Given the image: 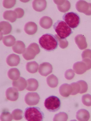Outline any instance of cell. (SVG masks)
<instances>
[{
  "mask_svg": "<svg viewBox=\"0 0 91 121\" xmlns=\"http://www.w3.org/2000/svg\"><path fill=\"white\" fill-rule=\"evenodd\" d=\"M3 17L5 19L9 21V22L13 23L16 20L17 16L15 11H7L4 12L3 15Z\"/></svg>",
  "mask_w": 91,
  "mask_h": 121,
  "instance_id": "cell-24",
  "label": "cell"
},
{
  "mask_svg": "<svg viewBox=\"0 0 91 121\" xmlns=\"http://www.w3.org/2000/svg\"><path fill=\"white\" fill-rule=\"evenodd\" d=\"M68 119V115L64 112H60L56 114L53 118V121H67Z\"/></svg>",
  "mask_w": 91,
  "mask_h": 121,
  "instance_id": "cell-30",
  "label": "cell"
},
{
  "mask_svg": "<svg viewBox=\"0 0 91 121\" xmlns=\"http://www.w3.org/2000/svg\"><path fill=\"white\" fill-rule=\"evenodd\" d=\"M16 1L4 0L3 1V5L4 8L6 9H10L14 7L16 4Z\"/></svg>",
  "mask_w": 91,
  "mask_h": 121,
  "instance_id": "cell-36",
  "label": "cell"
},
{
  "mask_svg": "<svg viewBox=\"0 0 91 121\" xmlns=\"http://www.w3.org/2000/svg\"><path fill=\"white\" fill-rule=\"evenodd\" d=\"M74 71L78 74H82L87 70L86 65L83 61L77 62L73 66Z\"/></svg>",
  "mask_w": 91,
  "mask_h": 121,
  "instance_id": "cell-11",
  "label": "cell"
},
{
  "mask_svg": "<svg viewBox=\"0 0 91 121\" xmlns=\"http://www.w3.org/2000/svg\"><path fill=\"white\" fill-rule=\"evenodd\" d=\"M89 10H88V12L86 13V15L87 16H90L91 15V3H89Z\"/></svg>",
  "mask_w": 91,
  "mask_h": 121,
  "instance_id": "cell-41",
  "label": "cell"
},
{
  "mask_svg": "<svg viewBox=\"0 0 91 121\" xmlns=\"http://www.w3.org/2000/svg\"><path fill=\"white\" fill-rule=\"evenodd\" d=\"M39 65L36 61L29 62L26 65V69L27 71L30 73H36L38 70Z\"/></svg>",
  "mask_w": 91,
  "mask_h": 121,
  "instance_id": "cell-26",
  "label": "cell"
},
{
  "mask_svg": "<svg viewBox=\"0 0 91 121\" xmlns=\"http://www.w3.org/2000/svg\"><path fill=\"white\" fill-rule=\"evenodd\" d=\"M24 117L28 121H41L43 119L44 114L39 108L30 107L26 109Z\"/></svg>",
  "mask_w": 91,
  "mask_h": 121,
  "instance_id": "cell-3",
  "label": "cell"
},
{
  "mask_svg": "<svg viewBox=\"0 0 91 121\" xmlns=\"http://www.w3.org/2000/svg\"><path fill=\"white\" fill-rule=\"evenodd\" d=\"M81 55L82 59L88 58L91 60V50L90 49H86L84 50L82 53Z\"/></svg>",
  "mask_w": 91,
  "mask_h": 121,
  "instance_id": "cell-38",
  "label": "cell"
},
{
  "mask_svg": "<svg viewBox=\"0 0 91 121\" xmlns=\"http://www.w3.org/2000/svg\"><path fill=\"white\" fill-rule=\"evenodd\" d=\"M73 88L71 85L67 83L62 84L59 88V92L61 96L64 97H68L72 93Z\"/></svg>",
  "mask_w": 91,
  "mask_h": 121,
  "instance_id": "cell-15",
  "label": "cell"
},
{
  "mask_svg": "<svg viewBox=\"0 0 91 121\" xmlns=\"http://www.w3.org/2000/svg\"><path fill=\"white\" fill-rule=\"evenodd\" d=\"M12 85L13 87L18 91H21L26 88L27 86V82L25 79L21 77L17 80L13 81Z\"/></svg>",
  "mask_w": 91,
  "mask_h": 121,
  "instance_id": "cell-10",
  "label": "cell"
},
{
  "mask_svg": "<svg viewBox=\"0 0 91 121\" xmlns=\"http://www.w3.org/2000/svg\"><path fill=\"white\" fill-rule=\"evenodd\" d=\"M40 52L39 45L36 43L30 44L26 48L22 55L23 57L26 60H31L35 58L36 55Z\"/></svg>",
  "mask_w": 91,
  "mask_h": 121,
  "instance_id": "cell-6",
  "label": "cell"
},
{
  "mask_svg": "<svg viewBox=\"0 0 91 121\" xmlns=\"http://www.w3.org/2000/svg\"><path fill=\"white\" fill-rule=\"evenodd\" d=\"M40 96L36 93H28L25 95V101L29 106H35L39 103Z\"/></svg>",
  "mask_w": 91,
  "mask_h": 121,
  "instance_id": "cell-7",
  "label": "cell"
},
{
  "mask_svg": "<svg viewBox=\"0 0 91 121\" xmlns=\"http://www.w3.org/2000/svg\"><path fill=\"white\" fill-rule=\"evenodd\" d=\"M12 49L15 53L18 54L23 53L25 51V45L23 42L18 40L16 41L14 45L13 46Z\"/></svg>",
  "mask_w": 91,
  "mask_h": 121,
  "instance_id": "cell-20",
  "label": "cell"
},
{
  "mask_svg": "<svg viewBox=\"0 0 91 121\" xmlns=\"http://www.w3.org/2000/svg\"><path fill=\"white\" fill-rule=\"evenodd\" d=\"M7 99L11 101H16L19 97V93L17 90L14 87H9L6 91Z\"/></svg>",
  "mask_w": 91,
  "mask_h": 121,
  "instance_id": "cell-12",
  "label": "cell"
},
{
  "mask_svg": "<svg viewBox=\"0 0 91 121\" xmlns=\"http://www.w3.org/2000/svg\"><path fill=\"white\" fill-rule=\"evenodd\" d=\"M75 41L76 44L81 50L85 49L87 47L86 38L83 35H79L76 36Z\"/></svg>",
  "mask_w": 91,
  "mask_h": 121,
  "instance_id": "cell-14",
  "label": "cell"
},
{
  "mask_svg": "<svg viewBox=\"0 0 91 121\" xmlns=\"http://www.w3.org/2000/svg\"><path fill=\"white\" fill-rule=\"evenodd\" d=\"M20 75V73L19 71L16 68H11L8 72V76L12 80H17L19 78Z\"/></svg>",
  "mask_w": 91,
  "mask_h": 121,
  "instance_id": "cell-25",
  "label": "cell"
},
{
  "mask_svg": "<svg viewBox=\"0 0 91 121\" xmlns=\"http://www.w3.org/2000/svg\"><path fill=\"white\" fill-rule=\"evenodd\" d=\"M77 82L79 84L80 87V90L79 93L83 94L86 92L88 89V86L86 82L83 80H79Z\"/></svg>",
  "mask_w": 91,
  "mask_h": 121,
  "instance_id": "cell-34",
  "label": "cell"
},
{
  "mask_svg": "<svg viewBox=\"0 0 91 121\" xmlns=\"http://www.w3.org/2000/svg\"><path fill=\"white\" fill-rule=\"evenodd\" d=\"M55 36L59 42V46L61 48L64 49L68 47V43L66 39H60L57 35H55Z\"/></svg>",
  "mask_w": 91,
  "mask_h": 121,
  "instance_id": "cell-31",
  "label": "cell"
},
{
  "mask_svg": "<svg viewBox=\"0 0 91 121\" xmlns=\"http://www.w3.org/2000/svg\"><path fill=\"white\" fill-rule=\"evenodd\" d=\"M1 36V35H7L11 32L12 26L9 22L2 21L0 23Z\"/></svg>",
  "mask_w": 91,
  "mask_h": 121,
  "instance_id": "cell-21",
  "label": "cell"
},
{
  "mask_svg": "<svg viewBox=\"0 0 91 121\" xmlns=\"http://www.w3.org/2000/svg\"><path fill=\"white\" fill-rule=\"evenodd\" d=\"M76 7L77 10L79 12L84 13L86 15L89 10V3L85 1L79 0L77 2Z\"/></svg>",
  "mask_w": 91,
  "mask_h": 121,
  "instance_id": "cell-13",
  "label": "cell"
},
{
  "mask_svg": "<svg viewBox=\"0 0 91 121\" xmlns=\"http://www.w3.org/2000/svg\"><path fill=\"white\" fill-rule=\"evenodd\" d=\"M19 56L15 54H11L7 57L6 62L9 66L11 67L17 66L20 63Z\"/></svg>",
  "mask_w": 91,
  "mask_h": 121,
  "instance_id": "cell-17",
  "label": "cell"
},
{
  "mask_svg": "<svg viewBox=\"0 0 91 121\" xmlns=\"http://www.w3.org/2000/svg\"><path fill=\"white\" fill-rule=\"evenodd\" d=\"M27 86L26 89L29 91H35L39 87V83L36 79L30 78L27 80Z\"/></svg>",
  "mask_w": 91,
  "mask_h": 121,
  "instance_id": "cell-23",
  "label": "cell"
},
{
  "mask_svg": "<svg viewBox=\"0 0 91 121\" xmlns=\"http://www.w3.org/2000/svg\"><path fill=\"white\" fill-rule=\"evenodd\" d=\"M63 19L69 27L73 29L77 27L80 23V17L77 13L73 12L65 13L63 16Z\"/></svg>",
  "mask_w": 91,
  "mask_h": 121,
  "instance_id": "cell-4",
  "label": "cell"
},
{
  "mask_svg": "<svg viewBox=\"0 0 91 121\" xmlns=\"http://www.w3.org/2000/svg\"><path fill=\"white\" fill-rule=\"evenodd\" d=\"M53 28L57 35L61 39H65L72 33L71 29L63 21H57L54 24Z\"/></svg>",
  "mask_w": 91,
  "mask_h": 121,
  "instance_id": "cell-2",
  "label": "cell"
},
{
  "mask_svg": "<svg viewBox=\"0 0 91 121\" xmlns=\"http://www.w3.org/2000/svg\"><path fill=\"white\" fill-rule=\"evenodd\" d=\"M52 20L49 17L44 16L40 19L39 24L41 27L45 29H48L52 26Z\"/></svg>",
  "mask_w": 91,
  "mask_h": 121,
  "instance_id": "cell-22",
  "label": "cell"
},
{
  "mask_svg": "<svg viewBox=\"0 0 91 121\" xmlns=\"http://www.w3.org/2000/svg\"><path fill=\"white\" fill-rule=\"evenodd\" d=\"M13 118L12 115L7 111L3 112L1 115V121H12Z\"/></svg>",
  "mask_w": 91,
  "mask_h": 121,
  "instance_id": "cell-33",
  "label": "cell"
},
{
  "mask_svg": "<svg viewBox=\"0 0 91 121\" xmlns=\"http://www.w3.org/2000/svg\"><path fill=\"white\" fill-rule=\"evenodd\" d=\"M45 108L50 112H55L60 108L61 102L59 98L55 96H51L45 101Z\"/></svg>",
  "mask_w": 91,
  "mask_h": 121,
  "instance_id": "cell-5",
  "label": "cell"
},
{
  "mask_svg": "<svg viewBox=\"0 0 91 121\" xmlns=\"http://www.w3.org/2000/svg\"><path fill=\"white\" fill-rule=\"evenodd\" d=\"M46 81L48 86L51 88L56 87L59 83L58 78L53 74L51 75L48 76Z\"/></svg>",
  "mask_w": 91,
  "mask_h": 121,
  "instance_id": "cell-27",
  "label": "cell"
},
{
  "mask_svg": "<svg viewBox=\"0 0 91 121\" xmlns=\"http://www.w3.org/2000/svg\"><path fill=\"white\" fill-rule=\"evenodd\" d=\"M52 65L49 63H43L39 66V73L43 76H47L52 72Z\"/></svg>",
  "mask_w": 91,
  "mask_h": 121,
  "instance_id": "cell-8",
  "label": "cell"
},
{
  "mask_svg": "<svg viewBox=\"0 0 91 121\" xmlns=\"http://www.w3.org/2000/svg\"><path fill=\"white\" fill-rule=\"evenodd\" d=\"M76 117L79 121H88L90 118V116L87 111L84 109H81L77 111Z\"/></svg>",
  "mask_w": 91,
  "mask_h": 121,
  "instance_id": "cell-19",
  "label": "cell"
},
{
  "mask_svg": "<svg viewBox=\"0 0 91 121\" xmlns=\"http://www.w3.org/2000/svg\"><path fill=\"white\" fill-rule=\"evenodd\" d=\"M73 88L72 93L71 94L72 95H76L79 93L80 90V87L79 84L77 82H74L71 84Z\"/></svg>",
  "mask_w": 91,
  "mask_h": 121,
  "instance_id": "cell-35",
  "label": "cell"
},
{
  "mask_svg": "<svg viewBox=\"0 0 91 121\" xmlns=\"http://www.w3.org/2000/svg\"><path fill=\"white\" fill-rule=\"evenodd\" d=\"M32 6L35 11L42 12L46 8L47 2L46 0H34L32 3Z\"/></svg>",
  "mask_w": 91,
  "mask_h": 121,
  "instance_id": "cell-18",
  "label": "cell"
},
{
  "mask_svg": "<svg viewBox=\"0 0 91 121\" xmlns=\"http://www.w3.org/2000/svg\"><path fill=\"white\" fill-rule=\"evenodd\" d=\"M53 1L57 5L58 9L61 12H66L71 8V4L68 1L54 0Z\"/></svg>",
  "mask_w": 91,
  "mask_h": 121,
  "instance_id": "cell-9",
  "label": "cell"
},
{
  "mask_svg": "<svg viewBox=\"0 0 91 121\" xmlns=\"http://www.w3.org/2000/svg\"><path fill=\"white\" fill-rule=\"evenodd\" d=\"M37 26L34 22H29L25 24L24 27V30L28 35H33L37 31Z\"/></svg>",
  "mask_w": 91,
  "mask_h": 121,
  "instance_id": "cell-16",
  "label": "cell"
},
{
  "mask_svg": "<svg viewBox=\"0 0 91 121\" xmlns=\"http://www.w3.org/2000/svg\"><path fill=\"white\" fill-rule=\"evenodd\" d=\"M23 112L20 109H16L12 112L13 118L16 121H19L23 118Z\"/></svg>",
  "mask_w": 91,
  "mask_h": 121,
  "instance_id": "cell-29",
  "label": "cell"
},
{
  "mask_svg": "<svg viewBox=\"0 0 91 121\" xmlns=\"http://www.w3.org/2000/svg\"><path fill=\"white\" fill-rule=\"evenodd\" d=\"M82 101L85 105L87 106H91V95L87 94L83 95Z\"/></svg>",
  "mask_w": 91,
  "mask_h": 121,
  "instance_id": "cell-32",
  "label": "cell"
},
{
  "mask_svg": "<svg viewBox=\"0 0 91 121\" xmlns=\"http://www.w3.org/2000/svg\"><path fill=\"white\" fill-rule=\"evenodd\" d=\"M2 41L5 45L7 47H10L15 44L16 39L13 36L9 35L3 37Z\"/></svg>",
  "mask_w": 91,
  "mask_h": 121,
  "instance_id": "cell-28",
  "label": "cell"
},
{
  "mask_svg": "<svg viewBox=\"0 0 91 121\" xmlns=\"http://www.w3.org/2000/svg\"><path fill=\"white\" fill-rule=\"evenodd\" d=\"M82 61L85 63L86 65L87 70H89L91 68V60L88 58L83 59Z\"/></svg>",
  "mask_w": 91,
  "mask_h": 121,
  "instance_id": "cell-40",
  "label": "cell"
},
{
  "mask_svg": "<svg viewBox=\"0 0 91 121\" xmlns=\"http://www.w3.org/2000/svg\"><path fill=\"white\" fill-rule=\"evenodd\" d=\"M58 42L55 36L48 33L43 35L39 39L41 47L47 51H51L56 49L58 46Z\"/></svg>",
  "mask_w": 91,
  "mask_h": 121,
  "instance_id": "cell-1",
  "label": "cell"
},
{
  "mask_svg": "<svg viewBox=\"0 0 91 121\" xmlns=\"http://www.w3.org/2000/svg\"><path fill=\"white\" fill-rule=\"evenodd\" d=\"M74 71L71 69H68L65 71L64 76L66 79L68 80H71L75 76Z\"/></svg>",
  "mask_w": 91,
  "mask_h": 121,
  "instance_id": "cell-37",
  "label": "cell"
},
{
  "mask_svg": "<svg viewBox=\"0 0 91 121\" xmlns=\"http://www.w3.org/2000/svg\"><path fill=\"white\" fill-rule=\"evenodd\" d=\"M14 11L16 13L17 16V18H21L23 17L24 16V11L23 9L21 8H17L15 9L14 10Z\"/></svg>",
  "mask_w": 91,
  "mask_h": 121,
  "instance_id": "cell-39",
  "label": "cell"
}]
</instances>
